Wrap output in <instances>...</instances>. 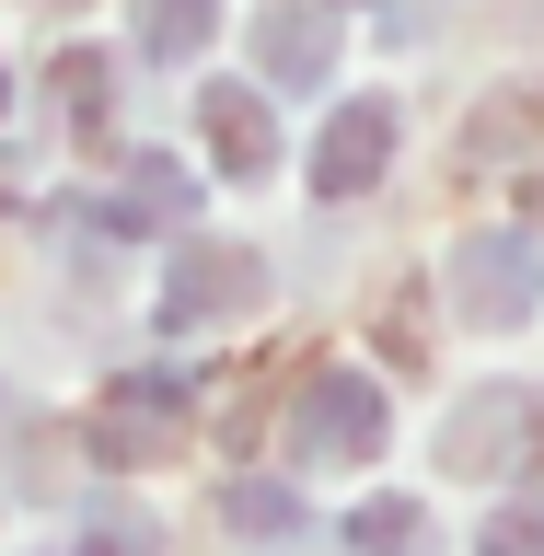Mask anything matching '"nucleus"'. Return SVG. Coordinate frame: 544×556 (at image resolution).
Segmentation results:
<instances>
[{"mask_svg":"<svg viewBox=\"0 0 544 556\" xmlns=\"http://www.w3.org/2000/svg\"><path fill=\"white\" fill-rule=\"evenodd\" d=\"M382 139H394V104H347L337 139H325V198H359V174L382 163Z\"/></svg>","mask_w":544,"mask_h":556,"instance_id":"f257e3e1","label":"nucleus"},{"mask_svg":"<svg viewBox=\"0 0 544 556\" xmlns=\"http://www.w3.org/2000/svg\"><path fill=\"white\" fill-rule=\"evenodd\" d=\"M198 116H208V139H220V163H232V174L267 163V116H255L243 93H198Z\"/></svg>","mask_w":544,"mask_h":556,"instance_id":"7ed1b4c3","label":"nucleus"},{"mask_svg":"<svg viewBox=\"0 0 544 556\" xmlns=\"http://www.w3.org/2000/svg\"><path fill=\"white\" fill-rule=\"evenodd\" d=\"M476 556H544V510H521V521H498Z\"/></svg>","mask_w":544,"mask_h":556,"instance_id":"423d86ee","label":"nucleus"},{"mask_svg":"<svg viewBox=\"0 0 544 556\" xmlns=\"http://www.w3.org/2000/svg\"><path fill=\"white\" fill-rule=\"evenodd\" d=\"M198 35H208V0H151V12H139V47H151V59H186Z\"/></svg>","mask_w":544,"mask_h":556,"instance_id":"20e7f679","label":"nucleus"},{"mask_svg":"<svg viewBox=\"0 0 544 556\" xmlns=\"http://www.w3.org/2000/svg\"><path fill=\"white\" fill-rule=\"evenodd\" d=\"M267 59L278 70H313V59H325V24H313V12H278V24H267Z\"/></svg>","mask_w":544,"mask_h":556,"instance_id":"39448f33","label":"nucleus"},{"mask_svg":"<svg viewBox=\"0 0 544 556\" xmlns=\"http://www.w3.org/2000/svg\"><path fill=\"white\" fill-rule=\"evenodd\" d=\"M464 302H476L486 325H510V313L533 302V255H521V243H498V255H486V243H464Z\"/></svg>","mask_w":544,"mask_h":556,"instance_id":"f03ea898","label":"nucleus"}]
</instances>
